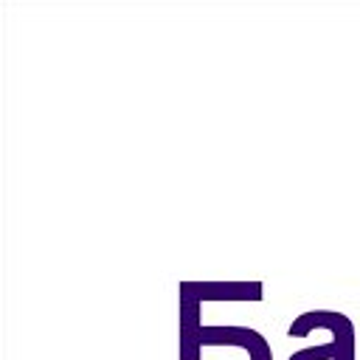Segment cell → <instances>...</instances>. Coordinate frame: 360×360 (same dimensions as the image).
I'll list each match as a JSON object with an SVG mask.
<instances>
[{"mask_svg":"<svg viewBox=\"0 0 360 360\" xmlns=\"http://www.w3.org/2000/svg\"><path fill=\"white\" fill-rule=\"evenodd\" d=\"M180 360H273L267 338L242 323L180 329Z\"/></svg>","mask_w":360,"mask_h":360,"instance_id":"cell-1","label":"cell"},{"mask_svg":"<svg viewBox=\"0 0 360 360\" xmlns=\"http://www.w3.org/2000/svg\"><path fill=\"white\" fill-rule=\"evenodd\" d=\"M312 332H326L329 338L292 352L287 360H354V323L349 315L335 309H309L287 326V338H309Z\"/></svg>","mask_w":360,"mask_h":360,"instance_id":"cell-2","label":"cell"},{"mask_svg":"<svg viewBox=\"0 0 360 360\" xmlns=\"http://www.w3.org/2000/svg\"><path fill=\"white\" fill-rule=\"evenodd\" d=\"M180 329L200 326V307L205 301H262V281H180Z\"/></svg>","mask_w":360,"mask_h":360,"instance_id":"cell-3","label":"cell"}]
</instances>
